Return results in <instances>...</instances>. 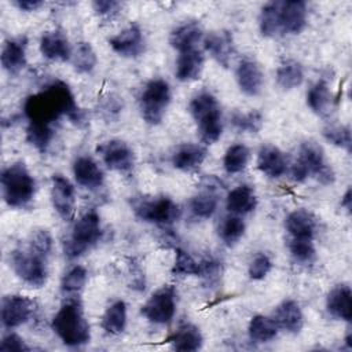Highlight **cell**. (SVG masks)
<instances>
[{
  "mask_svg": "<svg viewBox=\"0 0 352 352\" xmlns=\"http://www.w3.org/2000/svg\"><path fill=\"white\" fill-rule=\"evenodd\" d=\"M309 175L316 176L322 184L334 182L333 169L324 162L322 147L315 142H304L300 146L298 157L293 165V177L304 182Z\"/></svg>",
  "mask_w": 352,
  "mask_h": 352,
  "instance_id": "5b68a950",
  "label": "cell"
},
{
  "mask_svg": "<svg viewBox=\"0 0 352 352\" xmlns=\"http://www.w3.org/2000/svg\"><path fill=\"white\" fill-rule=\"evenodd\" d=\"M290 253L293 258L300 264H309L315 258V248L312 239H294L292 238L289 243Z\"/></svg>",
  "mask_w": 352,
  "mask_h": 352,
  "instance_id": "7bdbcfd3",
  "label": "cell"
},
{
  "mask_svg": "<svg viewBox=\"0 0 352 352\" xmlns=\"http://www.w3.org/2000/svg\"><path fill=\"white\" fill-rule=\"evenodd\" d=\"M249 148L243 144H232L227 148L223 160V166L227 173L242 172L249 162Z\"/></svg>",
  "mask_w": 352,
  "mask_h": 352,
  "instance_id": "8d00e7d4",
  "label": "cell"
},
{
  "mask_svg": "<svg viewBox=\"0 0 352 352\" xmlns=\"http://www.w3.org/2000/svg\"><path fill=\"white\" fill-rule=\"evenodd\" d=\"M52 330L67 346H81L89 342V323L84 316V309L77 298H70L62 304L52 318Z\"/></svg>",
  "mask_w": 352,
  "mask_h": 352,
  "instance_id": "7a4b0ae2",
  "label": "cell"
},
{
  "mask_svg": "<svg viewBox=\"0 0 352 352\" xmlns=\"http://www.w3.org/2000/svg\"><path fill=\"white\" fill-rule=\"evenodd\" d=\"M72 62L78 73H91L96 66V54L89 43L81 41L72 52Z\"/></svg>",
  "mask_w": 352,
  "mask_h": 352,
  "instance_id": "e575fe53",
  "label": "cell"
},
{
  "mask_svg": "<svg viewBox=\"0 0 352 352\" xmlns=\"http://www.w3.org/2000/svg\"><path fill=\"white\" fill-rule=\"evenodd\" d=\"M52 138H54V128L43 126V125H32V124L28 125L26 139L38 151L44 153L50 146Z\"/></svg>",
  "mask_w": 352,
  "mask_h": 352,
  "instance_id": "f35d334b",
  "label": "cell"
},
{
  "mask_svg": "<svg viewBox=\"0 0 352 352\" xmlns=\"http://www.w3.org/2000/svg\"><path fill=\"white\" fill-rule=\"evenodd\" d=\"M341 206L346 208V210L351 209V190H346L345 195L342 197V199H341Z\"/></svg>",
  "mask_w": 352,
  "mask_h": 352,
  "instance_id": "f907efd6",
  "label": "cell"
},
{
  "mask_svg": "<svg viewBox=\"0 0 352 352\" xmlns=\"http://www.w3.org/2000/svg\"><path fill=\"white\" fill-rule=\"evenodd\" d=\"M23 113L32 125L51 126L62 116H67L74 124L85 121L82 110L76 104L74 96L63 81H55L43 91L30 95L23 104Z\"/></svg>",
  "mask_w": 352,
  "mask_h": 352,
  "instance_id": "6da1fadb",
  "label": "cell"
},
{
  "mask_svg": "<svg viewBox=\"0 0 352 352\" xmlns=\"http://www.w3.org/2000/svg\"><path fill=\"white\" fill-rule=\"evenodd\" d=\"M304 80L302 66L293 59L283 62L276 70V82L282 89H293Z\"/></svg>",
  "mask_w": 352,
  "mask_h": 352,
  "instance_id": "d6a6232c",
  "label": "cell"
},
{
  "mask_svg": "<svg viewBox=\"0 0 352 352\" xmlns=\"http://www.w3.org/2000/svg\"><path fill=\"white\" fill-rule=\"evenodd\" d=\"M204 43L205 50L217 63H220L223 67H227L230 65L234 52L232 36L230 32H210L206 34Z\"/></svg>",
  "mask_w": 352,
  "mask_h": 352,
  "instance_id": "d6986e66",
  "label": "cell"
},
{
  "mask_svg": "<svg viewBox=\"0 0 352 352\" xmlns=\"http://www.w3.org/2000/svg\"><path fill=\"white\" fill-rule=\"evenodd\" d=\"M190 113L197 122L198 133L205 144L217 142L223 132L221 110L210 92H199L190 102Z\"/></svg>",
  "mask_w": 352,
  "mask_h": 352,
  "instance_id": "3957f363",
  "label": "cell"
},
{
  "mask_svg": "<svg viewBox=\"0 0 352 352\" xmlns=\"http://www.w3.org/2000/svg\"><path fill=\"white\" fill-rule=\"evenodd\" d=\"M352 293L349 286L337 285L330 290L326 300V308L329 314L337 319L349 322L352 318Z\"/></svg>",
  "mask_w": 352,
  "mask_h": 352,
  "instance_id": "603a6c76",
  "label": "cell"
},
{
  "mask_svg": "<svg viewBox=\"0 0 352 352\" xmlns=\"http://www.w3.org/2000/svg\"><path fill=\"white\" fill-rule=\"evenodd\" d=\"M249 337L254 342H268L278 334V326L272 318L256 315L249 322Z\"/></svg>",
  "mask_w": 352,
  "mask_h": 352,
  "instance_id": "1f68e13d",
  "label": "cell"
},
{
  "mask_svg": "<svg viewBox=\"0 0 352 352\" xmlns=\"http://www.w3.org/2000/svg\"><path fill=\"white\" fill-rule=\"evenodd\" d=\"M279 4L280 1L267 3L260 12L258 26L264 37H275L280 34L279 29Z\"/></svg>",
  "mask_w": 352,
  "mask_h": 352,
  "instance_id": "836d02e7",
  "label": "cell"
},
{
  "mask_svg": "<svg viewBox=\"0 0 352 352\" xmlns=\"http://www.w3.org/2000/svg\"><path fill=\"white\" fill-rule=\"evenodd\" d=\"M98 151L102 155L104 165L117 172H129L135 164V154L132 148L120 139H113L103 143Z\"/></svg>",
  "mask_w": 352,
  "mask_h": 352,
  "instance_id": "8fae6325",
  "label": "cell"
},
{
  "mask_svg": "<svg viewBox=\"0 0 352 352\" xmlns=\"http://www.w3.org/2000/svg\"><path fill=\"white\" fill-rule=\"evenodd\" d=\"M73 175L80 186L89 190H95L103 184V172L89 157L82 155L74 161Z\"/></svg>",
  "mask_w": 352,
  "mask_h": 352,
  "instance_id": "7402d4cb",
  "label": "cell"
},
{
  "mask_svg": "<svg viewBox=\"0 0 352 352\" xmlns=\"http://www.w3.org/2000/svg\"><path fill=\"white\" fill-rule=\"evenodd\" d=\"M285 154L275 146H263L257 155V168L268 177H279L286 172Z\"/></svg>",
  "mask_w": 352,
  "mask_h": 352,
  "instance_id": "484cf974",
  "label": "cell"
},
{
  "mask_svg": "<svg viewBox=\"0 0 352 352\" xmlns=\"http://www.w3.org/2000/svg\"><path fill=\"white\" fill-rule=\"evenodd\" d=\"M109 44L114 52L124 58L139 56L144 50V38L138 25H131L117 36L109 38Z\"/></svg>",
  "mask_w": 352,
  "mask_h": 352,
  "instance_id": "9a60e30c",
  "label": "cell"
},
{
  "mask_svg": "<svg viewBox=\"0 0 352 352\" xmlns=\"http://www.w3.org/2000/svg\"><path fill=\"white\" fill-rule=\"evenodd\" d=\"M176 292L172 286L157 290L142 307L144 318L155 324H166L172 320L176 311Z\"/></svg>",
  "mask_w": 352,
  "mask_h": 352,
  "instance_id": "30bf717a",
  "label": "cell"
},
{
  "mask_svg": "<svg viewBox=\"0 0 352 352\" xmlns=\"http://www.w3.org/2000/svg\"><path fill=\"white\" fill-rule=\"evenodd\" d=\"M94 11L100 16H109L118 12L120 3L113 0H96L92 3Z\"/></svg>",
  "mask_w": 352,
  "mask_h": 352,
  "instance_id": "c3c4849f",
  "label": "cell"
},
{
  "mask_svg": "<svg viewBox=\"0 0 352 352\" xmlns=\"http://www.w3.org/2000/svg\"><path fill=\"white\" fill-rule=\"evenodd\" d=\"M102 329L109 334H121L126 326V305L124 301H114L102 316Z\"/></svg>",
  "mask_w": 352,
  "mask_h": 352,
  "instance_id": "4dcf8cb0",
  "label": "cell"
},
{
  "mask_svg": "<svg viewBox=\"0 0 352 352\" xmlns=\"http://www.w3.org/2000/svg\"><path fill=\"white\" fill-rule=\"evenodd\" d=\"M29 248L34 249L36 252L50 256L52 250V238L51 234L47 230H36L30 239H29Z\"/></svg>",
  "mask_w": 352,
  "mask_h": 352,
  "instance_id": "bcb514c9",
  "label": "cell"
},
{
  "mask_svg": "<svg viewBox=\"0 0 352 352\" xmlns=\"http://www.w3.org/2000/svg\"><path fill=\"white\" fill-rule=\"evenodd\" d=\"M202 37V28L199 26L198 22H186L180 26H177L169 37L170 45L177 50L179 52L188 51L195 48V44L201 40Z\"/></svg>",
  "mask_w": 352,
  "mask_h": 352,
  "instance_id": "83f0119b",
  "label": "cell"
},
{
  "mask_svg": "<svg viewBox=\"0 0 352 352\" xmlns=\"http://www.w3.org/2000/svg\"><path fill=\"white\" fill-rule=\"evenodd\" d=\"M133 210L139 219L160 226H169L175 223L180 214L179 206L168 197L136 199L133 202Z\"/></svg>",
  "mask_w": 352,
  "mask_h": 352,
  "instance_id": "9c48e42d",
  "label": "cell"
},
{
  "mask_svg": "<svg viewBox=\"0 0 352 352\" xmlns=\"http://www.w3.org/2000/svg\"><path fill=\"white\" fill-rule=\"evenodd\" d=\"M272 268V261L265 253H257L249 264V276L254 280H260L267 276Z\"/></svg>",
  "mask_w": 352,
  "mask_h": 352,
  "instance_id": "f6af8a7d",
  "label": "cell"
},
{
  "mask_svg": "<svg viewBox=\"0 0 352 352\" xmlns=\"http://www.w3.org/2000/svg\"><path fill=\"white\" fill-rule=\"evenodd\" d=\"M15 6L19 10H23V11H36L37 8H40L43 6V1H38V0H19V1H15Z\"/></svg>",
  "mask_w": 352,
  "mask_h": 352,
  "instance_id": "681fc988",
  "label": "cell"
},
{
  "mask_svg": "<svg viewBox=\"0 0 352 352\" xmlns=\"http://www.w3.org/2000/svg\"><path fill=\"white\" fill-rule=\"evenodd\" d=\"M0 351H18V352H22V351H29V346L25 344L23 338H21L18 334L8 333L1 340Z\"/></svg>",
  "mask_w": 352,
  "mask_h": 352,
  "instance_id": "7dc6e473",
  "label": "cell"
},
{
  "mask_svg": "<svg viewBox=\"0 0 352 352\" xmlns=\"http://www.w3.org/2000/svg\"><path fill=\"white\" fill-rule=\"evenodd\" d=\"M236 82L239 89L249 96H256L261 92L263 87V72L260 65L253 59H243L236 67Z\"/></svg>",
  "mask_w": 352,
  "mask_h": 352,
  "instance_id": "e0dca14e",
  "label": "cell"
},
{
  "mask_svg": "<svg viewBox=\"0 0 352 352\" xmlns=\"http://www.w3.org/2000/svg\"><path fill=\"white\" fill-rule=\"evenodd\" d=\"M287 232L294 239H314L316 230L315 216L305 209H296L286 217Z\"/></svg>",
  "mask_w": 352,
  "mask_h": 352,
  "instance_id": "44dd1931",
  "label": "cell"
},
{
  "mask_svg": "<svg viewBox=\"0 0 352 352\" xmlns=\"http://www.w3.org/2000/svg\"><path fill=\"white\" fill-rule=\"evenodd\" d=\"M217 208V195L213 192V190H205L198 192L192 197L190 202V209L192 214L198 219H208L210 217Z\"/></svg>",
  "mask_w": 352,
  "mask_h": 352,
  "instance_id": "d590c367",
  "label": "cell"
},
{
  "mask_svg": "<svg viewBox=\"0 0 352 352\" xmlns=\"http://www.w3.org/2000/svg\"><path fill=\"white\" fill-rule=\"evenodd\" d=\"M102 235L100 217L95 210L82 214L73 226L70 239L65 242V254L69 258H76L94 246Z\"/></svg>",
  "mask_w": 352,
  "mask_h": 352,
  "instance_id": "52a82bcc",
  "label": "cell"
},
{
  "mask_svg": "<svg viewBox=\"0 0 352 352\" xmlns=\"http://www.w3.org/2000/svg\"><path fill=\"white\" fill-rule=\"evenodd\" d=\"M32 312L33 302L25 296H6L1 301V323L6 329H14L26 323Z\"/></svg>",
  "mask_w": 352,
  "mask_h": 352,
  "instance_id": "4fadbf2b",
  "label": "cell"
},
{
  "mask_svg": "<svg viewBox=\"0 0 352 352\" xmlns=\"http://www.w3.org/2000/svg\"><path fill=\"white\" fill-rule=\"evenodd\" d=\"M206 158V148L199 144L186 143L176 148L172 155V165L183 172H191L201 166Z\"/></svg>",
  "mask_w": 352,
  "mask_h": 352,
  "instance_id": "d4e9b609",
  "label": "cell"
},
{
  "mask_svg": "<svg viewBox=\"0 0 352 352\" xmlns=\"http://www.w3.org/2000/svg\"><path fill=\"white\" fill-rule=\"evenodd\" d=\"M51 202L58 213V216L63 220L70 221L74 216L76 209V194L73 184L63 177L62 175L52 176V187H51Z\"/></svg>",
  "mask_w": 352,
  "mask_h": 352,
  "instance_id": "7c38bea8",
  "label": "cell"
},
{
  "mask_svg": "<svg viewBox=\"0 0 352 352\" xmlns=\"http://www.w3.org/2000/svg\"><path fill=\"white\" fill-rule=\"evenodd\" d=\"M26 45L25 37L10 38L4 41L1 50V66L8 74H18L26 66Z\"/></svg>",
  "mask_w": 352,
  "mask_h": 352,
  "instance_id": "ac0fdd59",
  "label": "cell"
},
{
  "mask_svg": "<svg viewBox=\"0 0 352 352\" xmlns=\"http://www.w3.org/2000/svg\"><path fill=\"white\" fill-rule=\"evenodd\" d=\"M1 188L10 208H25L33 199L36 182L23 162H14L1 173Z\"/></svg>",
  "mask_w": 352,
  "mask_h": 352,
  "instance_id": "277c9868",
  "label": "cell"
},
{
  "mask_svg": "<svg viewBox=\"0 0 352 352\" xmlns=\"http://www.w3.org/2000/svg\"><path fill=\"white\" fill-rule=\"evenodd\" d=\"M323 136L334 146L349 150L351 148V131L344 125H329L323 129Z\"/></svg>",
  "mask_w": 352,
  "mask_h": 352,
  "instance_id": "ee69618b",
  "label": "cell"
},
{
  "mask_svg": "<svg viewBox=\"0 0 352 352\" xmlns=\"http://www.w3.org/2000/svg\"><path fill=\"white\" fill-rule=\"evenodd\" d=\"M219 234L227 246H234L245 234V223L239 216L231 214L223 220Z\"/></svg>",
  "mask_w": 352,
  "mask_h": 352,
  "instance_id": "74e56055",
  "label": "cell"
},
{
  "mask_svg": "<svg viewBox=\"0 0 352 352\" xmlns=\"http://www.w3.org/2000/svg\"><path fill=\"white\" fill-rule=\"evenodd\" d=\"M48 256L36 252L32 248L26 250L15 249L10 254V263L19 279L32 287H43L48 278Z\"/></svg>",
  "mask_w": 352,
  "mask_h": 352,
  "instance_id": "8992f818",
  "label": "cell"
},
{
  "mask_svg": "<svg viewBox=\"0 0 352 352\" xmlns=\"http://www.w3.org/2000/svg\"><path fill=\"white\" fill-rule=\"evenodd\" d=\"M231 122L241 132L256 133L260 131L263 125V117L258 111H249V113L235 111L231 117Z\"/></svg>",
  "mask_w": 352,
  "mask_h": 352,
  "instance_id": "60d3db41",
  "label": "cell"
},
{
  "mask_svg": "<svg viewBox=\"0 0 352 352\" xmlns=\"http://www.w3.org/2000/svg\"><path fill=\"white\" fill-rule=\"evenodd\" d=\"M168 341L176 351H198L204 344V337L197 326L187 323L180 326Z\"/></svg>",
  "mask_w": 352,
  "mask_h": 352,
  "instance_id": "f1b7e54d",
  "label": "cell"
},
{
  "mask_svg": "<svg viewBox=\"0 0 352 352\" xmlns=\"http://www.w3.org/2000/svg\"><path fill=\"white\" fill-rule=\"evenodd\" d=\"M85 282H87V271H85V268L81 267V265H74L62 278L60 290L65 294L78 293L84 287Z\"/></svg>",
  "mask_w": 352,
  "mask_h": 352,
  "instance_id": "ab89813d",
  "label": "cell"
},
{
  "mask_svg": "<svg viewBox=\"0 0 352 352\" xmlns=\"http://www.w3.org/2000/svg\"><path fill=\"white\" fill-rule=\"evenodd\" d=\"M307 103L314 113L318 116H326L333 103V95L326 81L320 80L311 87L307 94Z\"/></svg>",
  "mask_w": 352,
  "mask_h": 352,
  "instance_id": "f546056e",
  "label": "cell"
},
{
  "mask_svg": "<svg viewBox=\"0 0 352 352\" xmlns=\"http://www.w3.org/2000/svg\"><path fill=\"white\" fill-rule=\"evenodd\" d=\"M226 205L228 212L232 214H246L254 210L257 205V197L250 186L241 184L228 192Z\"/></svg>",
  "mask_w": 352,
  "mask_h": 352,
  "instance_id": "4316f807",
  "label": "cell"
},
{
  "mask_svg": "<svg viewBox=\"0 0 352 352\" xmlns=\"http://www.w3.org/2000/svg\"><path fill=\"white\" fill-rule=\"evenodd\" d=\"M204 55L201 51L192 48L179 52L176 60V77L179 81H195L199 78L204 69Z\"/></svg>",
  "mask_w": 352,
  "mask_h": 352,
  "instance_id": "cb8c5ba5",
  "label": "cell"
},
{
  "mask_svg": "<svg viewBox=\"0 0 352 352\" xmlns=\"http://www.w3.org/2000/svg\"><path fill=\"white\" fill-rule=\"evenodd\" d=\"M307 25V6L304 1H280L279 29L280 34H297Z\"/></svg>",
  "mask_w": 352,
  "mask_h": 352,
  "instance_id": "5bb4252c",
  "label": "cell"
},
{
  "mask_svg": "<svg viewBox=\"0 0 352 352\" xmlns=\"http://www.w3.org/2000/svg\"><path fill=\"white\" fill-rule=\"evenodd\" d=\"M40 52L44 58L56 62L72 59V48L67 37L60 30L45 32L40 38Z\"/></svg>",
  "mask_w": 352,
  "mask_h": 352,
  "instance_id": "2e32d148",
  "label": "cell"
},
{
  "mask_svg": "<svg viewBox=\"0 0 352 352\" xmlns=\"http://www.w3.org/2000/svg\"><path fill=\"white\" fill-rule=\"evenodd\" d=\"M169 103V84L162 78L148 81L139 98V107L143 120L150 125H158L162 121Z\"/></svg>",
  "mask_w": 352,
  "mask_h": 352,
  "instance_id": "ba28073f",
  "label": "cell"
},
{
  "mask_svg": "<svg viewBox=\"0 0 352 352\" xmlns=\"http://www.w3.org/2000/svg\"><path fill=\"white\" fill-rule=\"evenodd\" d=\"M272 319L276 323L278 329L280 327L289 333H298L304 324L302 311L298 302L294 300H285L283 302H280L275 308Z\"/></svg>",
  "mask_w": 352,
  "mask_h": 352,
  "instance_id": "ffe728a7",
  "label": "cell"
},
{
  "mask_svg": "<svg viewBox=\"0 0 352 352\" xmlns=\"http://www.w3.org/2000/svg\"><path fill=\"white\" fill-rule=\"evenodd\" d=\"M172 272L180 276L199 275V263L184 249H177Z\"/></svg>",
  "mask_w": 352,
  "mask_h": 352,
  "instance_id": "b9f144b4",
  "label": "cell"
}]
</instances>
